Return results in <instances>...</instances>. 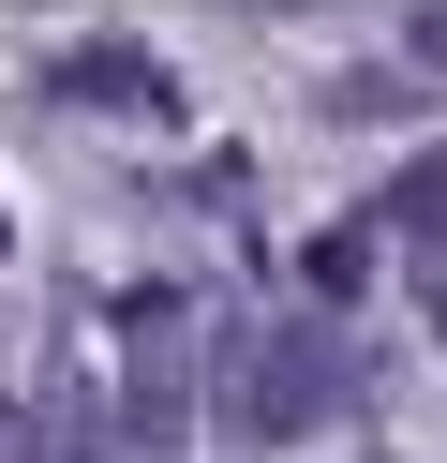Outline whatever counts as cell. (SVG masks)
<instances>
[{"mask_svg":"<svg viewBox=\"0 0 447 463\" xmlns=\"http://www.w3.org/2000/svg\"><path fill=\"white\" fill-rule=\"evenodd\" d=\"M179 419H194V344H179V299H164V284H135V299H119V433L164 449Z\"/></svg>","mask_w":447,"mask_h":463,"instance_id":"cell-2","label":"cell"},{"mask_svg":"<svg viewBox=\"0 0 447 463\" xmlns=\"http://www.w3.org/2000/svg\"><path fill=\"white\" fill-rule=\"evenodd\" d=\"M403 224H417V240H447V150H433V165L403 180Z\"/></svg>","mask_w":447,"mask_h":463,"instance_id":"cell-5","label":"cell"},{"mask_svg":"<svg viewBox=\"0 0 447 463\" xmlns=\"http://www.w3.org/2000/svg\"><path fill=\"white\" fill-rule=\"evenodd\" d=\"M328 403H343V344H328L313 314L224 329V403H209V419H224L238 449H298V433H328Z\"/></svg>","mask_w":447,"mask_h":463,"instance_id":"cell-1","label":"cell"},{"mask_svg":"<svg viewBox=\"0 0 447 463\" xmlns=\"http://www.w3.org/2000/svg\"><path fill=\"white\" fill-rule=\"evenodd\" d=\"M403 61H417V75H447V0H417V15H403Z\"/></svg>","mask_w":447,"mask_h":463,"instance_id":"cell-6","label":"cell"},{"mask_svg":"<svg viewBox=\"0 0 447 463\" xmlns=\"http://www.w3.org/2000/svg\"><path fill=\"white\" fill-rule=\"evenodd\" d=\"M358 269H373V224H328L313 240V299H358Z\"/></svg>","mask_w":447,"mask_h":463,"instance_id":"cell-4","label":"cell"},{"mask_svg":"<svg viewBox=\"0 0 447 463\" xmlns=\"http://www.w3.org/2000/svg\"><path fill=\"white\" fill-rule=\"evenodd\" d=\"M60 90H75V105H135V120H179V75L149 61V45H75Z\"/></svg>","mask_w":447,"mask_h":463,"instance_id":"cell-3","label":"cell"}]
</instances>
